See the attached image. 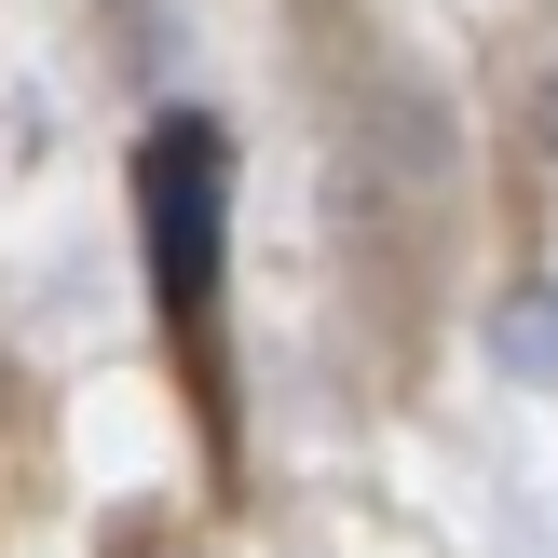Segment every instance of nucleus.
Wrapping results in <instances>:
<instances>
[{"instance_id":"1","label":"nucleus","mask_w":558,"mask_h":558,"mask_svg":"<svg viewBox=\"0 0 558 558\" xmlns=\"http://www.w3.org/2000/svg\"><path fill=\"white\" fill-rule=\"evenodd\" d=\"M136 232H150L163 327L205 354V314H218V123L205 109H178V123L136 136Z\"/></svg>"}]
</instances>
